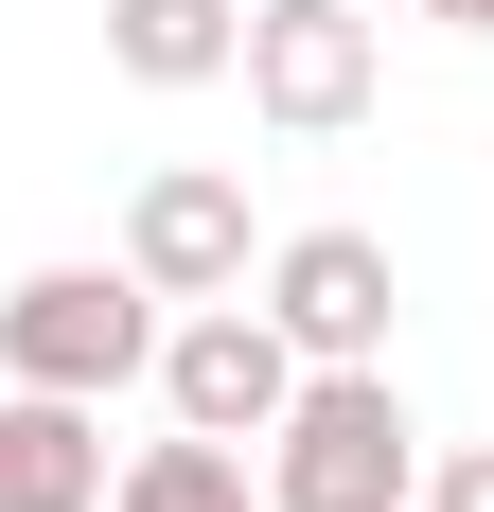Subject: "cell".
<instances>
[{
    "label": "cell",
    "mask_w": 494,
    "mask_h": 512,
    "mask_svg": "<svg viewBox=\"0 0 494 512\" xmlns=\"http://www.w3.org/2000/svg\"><path fill=\"white\" fill-rule=\"evenodd\" d=\"M159 407L195 424V442H265V424L300 407V336L247 301V283L195 301V318H159Z\"/></svg>",
    "instance_id": "obj_4"
},
{
    "label": "cell",
    "mask_w": 494,
    "mask_h": 512,
    "mask_svg": "<svg viewBox=\"0 0 494 512\" xmlns=\"http://www.w3.org/2000/svg\"><path fill=\"white\" fill-rule=\"evenodd\" d=\"M124 265H142L159 301H230V283H247V177L159 159L142 195H124Z\"/></svg>",
    "instance_id": "obj_6"
},
{
    "label": "cell",
    "mask_w": 494,
    "mask_h": 512,
    "mask_svg": "<svg viewBox=\"0 0 494 512\" xmlns=\"http://www.w3.org/2000/svg\"><path fill=\"white\" fill-rule=\"evenodd\" d=\"M106 512H265V477H247V442H142V460L106 477Z\"/></svg>",
    "instance_id": "obj_9"
},
{
    "label": "cell",
    "mask_w": 494,
    "mask_h": 512,
    "mask_svg": "<svg viewBox=\"0 0 494 512\" xmlns=\"http://www.w3.org/2000/svg\"><path fill=\"white\" fill-rule=\"evenodd\" d=\"M406 495H424V424H406L389 354L300 371V407L265 424V512H406Z\"/></svg>",
    "instance_id": "obj_1"
},
{
    "label": "cell",
    "mask_w": 494,
    "mask_h": 512,
    "mask_svg": "<svg viewBox=\"0 0 494 512\" xmlns=\"http://www.w3.org/2000/svg\"><path fill=\"white\" fill-rule=\"evenodd\" d=\"M124 371H159V283L142 265H18V283H0V389L106 407Z\"/></svg>",
    "instance_id": "obj_2"
},
{
    "label": "cell",
    "mask_w": 494,
    "mask_h": 512,
    "mask_svg": "<svg viewBox=\"0 0 494 512\" xmlns=\"http://www.w3.org/2000/svg\"><path fill=\"white\" fill-rule=\"evenodd\" d=\"M389 230H283L265 248V318L300 336V371H371L389 354Z\"/></svg>",
    "instance_id": "obj_5"
},
{
    "label": "cell",
    "mask_w": 494,
    "mask_h": 512,
    "mask_svg": "<svg viewBox=\"0 0 494 512\" xmlns=\"http://www.w3.org/2000/svg\"><path fill=\"white\" fill-rule=\"evenodd\" d=\"M424 512H494V442H459V460H424Z\"/></svg>",
    "instance_id": "obj_10"
},
{
    "label": "cell",
    "mask_w": 494,
    "mask_h": 512,
    "mask_svg": "<svg viewBox=\"0 0 494 512\" xmlns=\"http://www.w3.org/2000/svg\"><path fill=\"white\" fill-rule=\"evenodd\" d=\"M424 18H442V36H494V0H424Z\"/></svg>",
    "instance_id": "obj_11"
},
{
    "label": "cell",
    "mask_w": 494,
    "mask_h": 512,
    "mask_svg": "<svg viewBox=\"0 0 494 512\" xmlns=\"http://www.w3.org/2000/svg\"><path fill=\"white\" fill-rule=\"evenodd\" d=\"M247 106L283 124V142H336V124H371V89H389V36H371V0H247Z\"/></svg>",
    "instance_id": "obj_3"
},
{
    "label": "cell",
    "mask_w": 494,
    "mask_h": 512,
    "mask_svg": "<svg viewBox=\"0 0 494 512\" xmlns=\"http://www.w3.org/2000/svg\"><path fill=\"white\" fill-rule=\"evenodd\" d=\"M247 0H106V71L124 89H230Z\"/></svg>",
    "instance_id": "obj_8"
},
{
    "label": "cell",
    "mask_w": 494,
    "mask_h": 512,
    "mask_svg": "<svg viewBox=\"0 0 494 512\" xmlns=\"http://www.w3.org/2000/svg\"><path fill=\"white\" fill-rule=\"evenodd\" d=\"M0 512H106V424L71 389H0Z\"/></svg>",
    "instance_id": "obj_7"
}]
</instances>
